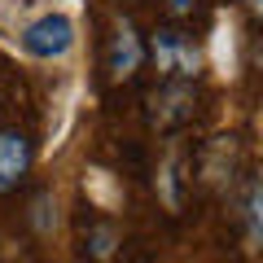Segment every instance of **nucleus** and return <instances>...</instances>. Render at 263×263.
<instances>
[{
  "mask_svg": "<svg viewBox=\"0 0 263 263\" xmlns=\"http://www.w3.org/2000/svg\"><path fill=\"white\" fill-rule=\"evenodd\" d=\"M79 44V22L66 9H40L18 27V48L31 62H66Z\"/></svg>",
  "mask_w": 263,
  "mask_h": 263,
  "instance_id": "1",
  "label": "nucleus"
},
{
  "mask_svg": "<svg viewBox=\"0 0 263 263\" xmlns=\"http://www.w3.org/2000/svg\"><path fill=\"white\" fill-rule=\"evenodd\" d=\"M141 62H145V44H141V35H136V27L123 18L119 27H114L110 57H105V70H110L114 84H123V79H132L136 70H141Z\"/></svg>",
  "mask_w": 263,
  "mask_h": 263,
  "instance_id": "2",
  "label": "nucleus"
},
{
  "mask_svg": "<svg viewBox=\"0 0 263 263\" xmlns=\"http://www.w3.org/2000/svg\"><path fill=\"white\" fill-rule=\"evenodd\" d=\"M27 141H22L18 132H0V193H9L22 176H27Z\"/></svg>",
  "mask_w": 263,
  "mask_h": 263,
  "instance_id": "3",
  "label": "nucleus"
},
{
  "mask_svg": "<svg viewBox=\"0 0 263 263\" xmlns=\"http://www.w3.org/2000/svg\"><path fill=\"white\" fill-rule=\"evenodd\" d=\"M189 105H193V92L184 84H171L162 97H154V123H176L189 119Z\"/></svg>",
  "mask_w": 263,
  "mask_h": 263,
  "instance_id": "4",
  "label": "nucleus"
},
{
  "mask_svg": "<svg viewBox=\"0 0 263 263\" xmlns=\"http://www.w3.org/2000/svg\"><path fill=\"white\" fill-rule=\"evenodd\" d=\"M259 241H263V189L250 184L246 189V250L254 254Z\"/></svg>",
  "mask_w": 263,
  "mask_h": 263,
  "instance_id": "5",
  "label": "nucleus"
},
{
  "mask_svg": "<svg viewBox=\"0 0 263 263\" xmlns=\"http://www.w3.org/2000/svg\"><path fill=\"white\" fill-rule=\"evenodd\" d=\"M180 48H184V35H180V31H158V35H154V66H158L162 75H176Z\"/></svg>",
  "mask_w": 263,
  "mask_h": 263,
  "instance_id": "6",
  "label": "nucleus"
},
{
  "mask_svg": "<svg viewBox=\"0 0 263 263\" xmlns=\"http://www.w3.org/2000/svg\"><path fill=\"white\" fill-rule=\"evenodd\" d=\"M158 193L167 211H180V154H167V162L158 167Z\"/></svg>",
  "mask_w": 263,
  "mask_h": 263,
  "instance_id": "7",
  "label": "nucleus"
},
{
  "mask_svg": "<svg viewBox=\"0 0 263 263\" xmlns=\"http://www.w3.org/2000/svg\"><path fill=\"white\" fill-rule=\"evenodd\" d=\"M114 250H119V228H114V224H97L92 233H88V254L101 259V263H110Z\"/></svg>",
  "mask_w": 263,
  "mask_h": 263,
  "instance_id": "8",
  "label": "nucleus"
},
{
  "mask_svg": "<svg viewBox=\"0 0 263 263\" xmlns=\"http://www.w3.org/2000/svg\"><path fill=\"white\" fill-rule=\"evenodd\" d=\"M57 219H62V215H57V197L53 193H40L35 202H31V224H35V233L48 237L57 228Z\"/></svg>",
  "mask_w": 263,
  "mask_h": 263,
  "instance_id": "9",
  "label": "nucleus"
},
{
  "mask_svg": "<svg viewBox=\"0 0 263 263\" xmlns=\"http://www.w3.org/2000/svg\"><path fill=\"white\" fill-rule=\"evenodd\" d=\"M88 193H92L101 206H119V193L110 189V171H88Z\"/></svg>",
  "mask_w": 263,
  "mask_h": 263,
  "instance_id": "10",
  "label": "nucleus"
},
{
  "mask_svg": "<svg viewBox=\"0 0 263 263\" xmlns=\"http://www.w3.org/2000/svg\"><path fill=\"white\" fill-rule=\"evenodd\" d=\"M167 5H171V9H176V13H189V9H193V5H197V0H167Z\"/></svg>",
  "mask_w": 263,
  "mask_h": 263,
  "instance_id": "11",
  "label": "nucleus"
},
{
  "mask_svg": "<svg viewBox=\"0 0 263 263\" xmlns=\"http://www.w3.org/2000/svg\"><path fill=\"white\" fill-rule=\"evenodd\" d=\"M250 5V13H263V0H246Z\"/></svg>",
  "mask_w": 263,
  "mask_h": 263,
  "instance_id": "12",
  "label": "nucleus"
}]
</instances>
